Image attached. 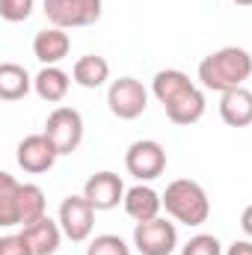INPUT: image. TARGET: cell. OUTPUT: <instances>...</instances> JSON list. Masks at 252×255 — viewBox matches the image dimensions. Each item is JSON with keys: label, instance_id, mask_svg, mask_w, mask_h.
I'll return each mask as SVG.
<instances>
[{"label": "cell", "instance_id": "6da1fadb", "mask_svg": "<svg viewBox=\"0 0 252 255\" xmlns=\"http://www.w3.org/2000/svg\"><path fill=\"white\" fill-rule=\"evenodd\" d=\"M151 95L163 104L172 125H196L205 116V92L178 68H163L151 80Z\"/></svg>", "mask_w": 252, "mask_h": 255}, {"label": "cell", "instance_id": "7a4b0ae2", "mask_svg": "<svg viewBox=\"0 0 252 255\" xmlns=\"http://www.w3.org/2000/svg\"><path fill=\"white\" fill-rule=\"evenodd\" d=\"M252 74V54L247 48H238V45H229V48H220L214 54H208L202 63H199V80L205 89L211 92H232V89H241Z\"/></svg>", "mask_w": 252, "mask_h": 255}, {"label": "cell", "instance_id": "3957f363", "mask_svg": "<svg viewBox=\"0 0 252 255\" xmlns=\"http://www.w3.org/2000/svg\"><path fill=\"white\" fill-rule=\"evenodd\" d=\"M163 208L175 223L184 226H202L211 217V199L199 181L190 178H175L163 190Z\"/></svg>", "mask_w": 252, "mask_h": 255}, {"label": "cell", "instance_id": "277c9868", "mask_svg": "<svg viewBox=\"0 0 252 255\" xmlns=\"http://www.w3.org/2000/svg\"><path fill=\"white\" fill-rule=\"evenodd\" d=\"M104 0H45V15L51 27L74 30V27H89L101 18Z\"/></svg>", "mask_w": 252, "mask_h": 255}, {"label": "cell", "instance_id": "5b68a950", "mask_svg": "<svg viewBox=\"0 0 252 255\" xmlns=\"http://www.w3.org/2000/svg\"><path fill=\"white\" fill-rule=\"evenodd\" d=\"M107 107H110V113L116 119L130 122V119H136V116L145 113V107H148V89L136 77H119L107 89Z\"/></svg>", "mask_w": 252, "mask_h": 255}, {"label": "cell", "instance_id": "8992f818", "mask_svg": "<svg viewBox=\"0 0 252 255\" xmlns=\"http://www.w3.org/2000/svg\"><path fill=\"white\" fill-rule=\"evenodd\" d=\"M125 169L136 181H154L166 169V151L157 139H136L125 151Z\"/></svg>", "mask_w": 252, "mask_h": 255}, {"label": "cell", "instance_id": "52a82bcc", "mask_svg": "<svg viewBox=\"0 0 252 255\" xmlns=\"http://www.w3.org/2000/svg\"><path fill=\"white\" fill-rule=\"evenodd\" d=\"M42 133L54 142V148L60 151V157H63V154H71V151H77V145L83 142V116H80L74 107H57V110L48 116Z\"/></svg>", "mask_w": 252, "mask_h": 255}, {"label": "cell", "instance_id": "ba28073f", "mask_svg": "<svg viewBox=\"0 0 252 255\" xmlns=\"http://www.w3.org/2000/svg\"><path fill=\"white\" fill-rule=\"evenodd\" d=\"M133 247L139 255H172L178 247V229L175 223L157 217L148 223L133 226Z\"/></svg>", "mask_w": 252, "mask_h": 255}, {"label": "cell", "instance_id": "9c48e42d", "mask_svg": "<svg viewBox=\"0 0 252 255\" xmlns=\"http://www.w3.org/2000/svg\"><path fill=\"white\" fill-rule=\"evenodd\" d=\"M60 226L71 244H83L95 229V208L86 196H65L60 205Z\"/></svg>", "mask_w": 252, "mask_h": 255}, {"label": "cell", "instance_id": "30bf717a", "mask_svg": "<svg viewBox=\"0 0 252 255\" xmlns=\"http://www.w3.org/2000/svg\"><path fill=\"white\" fill-rule=\"evenodd\" d=\"M15 157H18V166H21L24 172L42 175V172L54 169L60 151L54 148V142H51L45 133H30V136H24V139L18 142V154H15Z\"/></svg>", "mask_w": 252, "mask_h": 255}, {"label": "cell", "instance_id": "8fae6325", "mask_svg": "<svg viewBox=\"0 0 252 255\" xmlns=\"http://www.w3.org/2000/svg\"><path fill=\"white\" fill-rule=\"evenodd\" d=\"M125 193L127 190H125V184H122V178L116 172H110V169L89 175L86 184H83V196L92 202L95 211H113V208H119V202H125Z\"/></svg>", "mask_w": 252, "mask_h": 255}, {"label": "cell", "instance_id": "7c38bea8", "mask_svg": "<svg viewBox=\"0 0 252 255\" xmlns=\"http://www.w3.org/2000/svg\"><path fill=\"white\" fill-rule=\"evenodd\" d=\"M125 214L133 220V223H148V220H157L160 217V208H163V196L148 187V184H136L125 193Z\"/></svg>", "mask_w": 252, "mask_h": 255}, {"label": "cell", "instance_id": "4fadbf2b", "mask_svg": "<svg viewBox=\"0 0 252 255\" xmlns=\"http://www.w3.org/2000/svg\"><path fill=\"white\" fill-rule=\"evenodd\" d=\"M21 235H24V241L30 244L33 255H54L60 250V241H63V226H60V220L42 217V220H36L33 226H24Z\"/></svg>", "mask_w": 252, "mask_h": 255}, {"label": "cell", "instance_id": "5bb4252c", "mask_svg": "<svg viewBox=\"0 0 252 255\" xmlns=\"http://www.w3.org/2000/svg\"><path fill=\"white\" fill-rule=\"evenodd\" d=\"M68 51H71V39H68V33L60 30V27H45L33 39V54H36V60L42 65L63 63L65 57H68Z\"/></svg>", "mask_w": 252, "mask_h": 255}, {"label": "cell", "instance_id": "9a60e30c", "mask_svg": "<svg viewBox=\"0 0 252 255\" xmlns=\"http://www.w3.org/2000/svg\"><path fill=\"white\" fill-rule=\"evenodd\" d=\"M220 116L229 128H250L252 125V92L247 86L223 92L220 98Z\"/></svg>", "mask_w": 252, "mask_h": 255}, {"label": "cell", "instance_id": "2e32d148", "mask_svg": "<svg viewBox=\"0 0 252 255\" xmlns=\"http://www.w3.org/2000/svg\"><path fill=\"white\" fill-rule=\"evenodd\" d=\"M68 86H71V74H65L60 65H45L36 77H33V89L42 101L48 104H60L65 95H68Z\"/></svg>", "mask_w": 252, "mask_h": 255}, {"label": "cell", "instance_id": "e0dca14e", "mask_svg": "<svg viewBox=\"0 0 252 255\" xmlns=\"http://www.w3.org/2000/svg\"><path fill=\"white\" fill-rule=\"evenodd\" d=\"M71 80L83 89H101L107 80H110V63L98 54H86L80 57L74 68H71Z\"/></svg>", "mask_w": 252, "mask_h": 255}, {"label": "cell", "instance_id": "ac0fdd59", "mask_svg": "<svg viewBox=\"0 0 252 255\" xmlns=\"http://www.w3.org/2000/svg\"><path fill=\"white\" fill-rule=\"evenodd\" d=\"M45 190L39 184H21L18 187V202H15V223L18 226H33L36 220L48 217L45 214Z\"/></svg>", "mask_w": 252, "mask_h": 255}, {"label": "cell", "instance_id": "d6986e66", "mask_svg": "<svg viewBox=\"0 0 252 255\" xmlns=\"http://www.w3.org/2000/svg\"><path fill=\"white\" fill-rule=\"evenodd\" d=\"M33 89V77L27 68L18 63H3L0 65V98L3 101H18Z\"/></svg>", "mask_w": 252, "mask_h": 255}, {"label": "cell", "instance_id": "ffe728a7", "mask_svg": "<svg viewBox=\"0 0 252 255\" xmlns=\"http://www.w3.org/2000/svg\"><path fill=\"white\" fill-rule=\"evenodd\" d=\"M18 181L9 172H0V226L12 229L15 223V202H18Z\"/></svg>", "mask_w": 252, "mask_h": 255}, {"label": "cell", "instance_id": "44dd1931", "mask_svg": "<svg viewBox=\"0 0 252 255\" xmlns=\"http://www.w3.org/2000/svg\"><path fill=\"white\" fill-rule=\"evenodd\" d=\"M86 255H130V247L119 235H98L86 247Z\"/></svg>", "mask_w": 252, "mask_h": 255}, {"label": "cell", "instance_id": "7402d4cb", "mask_svg": "<svg viewBox=\"0 0 252 255\" xmlns=\"http://www.w3.org/2000/svg\"><path fill=\"white\" fill-rule=\"evenodd\" d=\"M181 255H223V244L214 235H196L181 247Z\"/></svg>", "mask_w": 252, "mask_h": 255}, {"label": "cell", "instance_id": "603a6c76", "mask_svg": "<svg viewBox=\"0 0 252 255\" xmlns=\"http://www.w3.org/2000/svg\"><path fill=\"white\" fill-rule=\"evenodd\" d=\"M33 6H36V0H0V15H3V21L18 24L33 15Z\"/></svg>", "mask_w": 252, "mask_h": 255}, {"label": "cell", "instance_id": "cb8c5ba5", "mask_svg": "<svg viewBox=\"0 0 252 255\" xmlns=\"http://www.w3.org/2000/svg\"><path fill=\"white\" fill-rule=\"evenodd\" d=\"M0 255H33L30 244L24 241V235H3L0 238Z\"/></svg>", "mask_w": 252, "mask_h": 255}, {"label": "cell", "instance_id": "d4e9b609", "mask_svg": "<svg viewBox=\"0 0 252 255\" xmlns=\"http://www.w3.org/2000/svg\"><path fill=\"white\" fill-rule=\"evenodd\" d=\"M226 255H252V241H235L226 250Z\"/></svg>", "mask_w": 252, "mask_h": 255}, {"label": "cell", "instance_id": "484cf974", "mask_svg": "<svg viewBox=\"0 0 252 255\" xmlns=\"http://www.w3.org/2000/svg\"><path fill=\"white\" fill-rule=\"evenodd\" d=\"M241 229H244V235L252 241V205H247L244 214H241Z\"/></svg>", "mask_w": 252, "mask_h": 255}, {"label": "cell", "instance_id": "4316f807", "mask_svg": "<svg viewBox=\"0 0 252 255\" xmlns=\"http://www.w3.org/2000/svg\"><path fill=\"white\" fill-rule=\"evenodd\" d=\"M232 3H238V6H252V0H232Z\"/></svg>", "mask_w": 252, "mask_h": 255}]
</instances>
